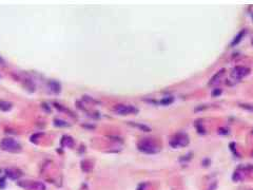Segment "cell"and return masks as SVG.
Here are the masks:
<instances>
[{"instance_id": "obj_2", "label": "cell", "mask_w": 253, "mask_h": 190, "mask_svg": "<svg viewBox=\"0 0 253 190\" xmlns=\"http://www.w3.org/2000/svg\"><path fill=\"white\" fill-rule=\"evenodd\" d=\"M136 110L130 106H125V105H119V106L115 107V112L119 114H130L135 112Z\"/></svg>"}, {"instance_id": "obj_1", "label": "cell", "mask_w": 253, "mask_h": 190, "mask_svg": "<svg viewBox=\"0 0 253 190\" xmlns=\"http://www.w3.org/2000/svg\"><path fill=\"white\" fill-rule=\"evenodd\" d=\"M0 147L5 151H19L21 149L20 145L12 138H4L0 143Z\"/></svg>"}, {"instance_id": "obj_3", "label": "cell", "mask_w": 253, "mask_h": 190, "mask_svg": "<svg viewBox=\"0 0 253 190\" xmlns=\"http://www.w3.org/2000/svg\"><path fill=\"white\" fill-rule=\"evenodd\" d=\"M12 105L9 104V103H5V101H0V109L3 110V111H8L11 109Z\"/></svg>"}]
</instances>
